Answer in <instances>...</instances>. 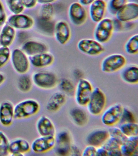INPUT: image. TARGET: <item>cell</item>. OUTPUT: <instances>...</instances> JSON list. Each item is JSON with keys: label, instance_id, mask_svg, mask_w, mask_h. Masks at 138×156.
<instances>
[{"label": "cell", "instance_id": "obj_1", "mask_svg": "<svg viewBox=\"0 0 138 156\" xmlns=\"http://www.w3.org/2000/svg\"><path fill=\"white\" fill-rule=\"evenodd\" d=\"M41 105L37 100L28 98L22 100L14 105L15 119L23 120L35 116L39 113Z\"/></svg>", "mask_w": 138, "mask_h": 156}, {"label": "cell", "instance_id": "obj_2", "mask_svg": "<svg viewBox=\"0 0 138 156\" xmlns=\"http://www.w3.org/2000/svg\"><path fill=\"white\" fill-rule=\"evenodd\" d=\"M33 85L40 89L50 90L54 88L58 84V78L52 72L38 71L31 76Z\"/></svg>", "mask_w": 138, "mask_h": 156}, {"label": "cell", "instance_id": "obj_3", "mask_svg": "<svg viewBox=\"0 0 138 156\" xmlns=\"http://www.w3.org/2000/svg\"><path fill=\"white\" fill-rule=\"evenodd\" d=\"M106 102V96L103 91L100 88L95 87L87 104V109L92 115H100L105 109Z\"/></svg>", "mask_w": 138, "mask_h": 156}, {"label": "cell", "instance_id": "obj_4", "mask_svg": "<svg viewBox=\"0 0 138 156\" xmlns=\"http://www.w3.org/2000/svg\"><path fill=\"white\" fill-rule=\"evenodd\" d=\"M114 28V22L112 19L103 18L96 27L94 34L95 40L101 44L108 42L112 36Z\"/></svg>", "mask_w": 138, "mask_h": 156}, {"label": "cell", "instance_id": "obj_5", "mask_svg": "<svg viewBox=\"0 0 138 156\" xmlns=\"http://www.w3.org/2000/svg\"><path fill=\"white\" fill-rule=\"evenodd\" d=\"M93 85L90 82L85 79H81L77 83L75 89V100L81 107L86 106L93 93Z\"/></svg>", "mask_w": 138, "mask_h": 156}, {"label": "cell", "instance_id": "obj_6", "mask_svg": "<svg viewBox=\"0 0 138 156\" xmlns=\"http://www.w3.org/2000/svg\"><path fill=\"white\" fill-rule=\"evenodd\" d=\"M10 60L14 70L18 74H26L30 70L29 59L28 56L19 48H15L11 52Z\"/></svg>", "mask_w": 138, "mask_h": 156}, {"label": "cell", "instance_id": "obj_7", "mask_svg": "<svg viewBox=\"0 0 138 156\" xmlns=\"http://www.w3.org/2000/svg\"><path fill=\"white\" fill-rule=\"evenodd\" d=\"M126 59L123 55L113 54L105 57L101 63V69L104 73H115L124 68Z\"/></svg>", "mask_w": 138, "mask_h": 156}, {"label": "cell", "instance_id": "obj_8", "mask_svg": "<svg viewBox=\"0 0 138 156\" xmlns=\"http://www.w3.org/2000/svg\"><path fill=\"white\" fill-rule=\"evenodd\" d=\"M123 108V106L119 103L110 106L103 112L102 122L106 126H114L120 121Z\"/></svg>", "mask_w": 138, "mask_h": 156}, {"label": "cell", "instance_id": "obj_9", "mask_svg": "<svg viewBox=\"0 0 138 156\" xmlns=\"http://www.w3.org/2000/svg\"><path fill=\"white\" fill-rule=\"evenodd\" d=\"M56 144L55 136H40L31 144V151L37 154L46 153L53 149Z\"/></svg>", "mask_w": 138, "mask_h": 156}, {"label": "cell", "instance_id": "obj_10", "mask_svg": "<svg viewBox=\"0 0 138 156\" xmlns=\"http://www.w3.org/2000/svg\"><path fill=\"white\" fill-rule=\"evenodd\" d=\"M77 47L81 52L90 56L98 55L104 51V48L101 43L91 39H83L79 40Z\"/></svg>", "mask_w": 138, "mask_h": 156}, {"label": "cell", "instance_id": "obj_11", "mask_svg": "<svg viewBox=\"0 0 138 156\" xmlns=\"http://www.w3.org/2000/svg\"><path fill=\"white\" fill-rule=\"evenodd\" d=\"M14 105L11 101H5L0 103V124L4 127L11 126L15 119Z\"/></svg>", "mask_w": 138, "mask_h": 156}, {"label": "cell", "instance_id": "obj_12", "mask_svg": "<svg viewBox=\"0 0 138 156\" xmlns=\"http://www.w3.org/2000/svg\"><path fill=\"white\" fill-rule=\"evenodd\" d=\"M68 14L70 20L75 25H82L86 21L87 11L79 2H74L70 5Z\"/></svg>", "mask_w": 138, "mask_h": 156}, {"label": "cell", "instance_id": "obj_13", "mask_svg": "<svg viewBox=\"0 0 138 156\" xmlns=\"http://www.w3.org/2000/svg\"><path fill=\"white\" fill-rule=\"evenodd\" d=\"M7 22L14 29L23 30L31 29L34 24L32 17L22 13L12 15L8 18Z\"/></svg>", "mask_w": 138, "mask_h": 156}, {"label": "cell", "instance_id": "obj_14", "mask_svg": "<svg viewBox=\"0 0 138 156\" xmlns=\"http://www.w3.org/2000/svg\"><path fill=\"white\" fill-rule=\"evenodd\" d=\"M116 18L121 22L136 20L138 18V5L134 2H127L116 13Z\"/></svg>", "mask_w": 138, "mask_h": 156}, {"label": "cell", "instance_id": "obj_15", "mask_svg": "<svg viewBox=\"0 0 138 156\" xmlns=\"http://www.w3.org/2000/svg\"><path fill=\"white\" fill-rule=\"evenodd\" d=\"M31 151V144L25 139L17 138L10 141L9 152L11 155L24 156Z\"/></svg>", "mask_w": 138, "mask_h": 156}, {"label": "cell", "instance_id": "obj_16", "mask_svg": "<svg viewBox=\"0 0 138 156\" xmlns=\"http://www.w3.org/2000/svg\"><path fill=\"white\" fill-rule=\"evenodd\" d=\"M36 128L39 136H55V125L47 116L42 115L38 118L36 122Z\"/></svg>", "mask_w": 138, "mask_h": 156}, {"label": "cell", "instance_id": "obj_17", "mask_svg": "<svg viewBox=\"0 0 138 156\" xmlns=\"http://www.w3.org/2000/svg\"><path fill=\"white\" fill-rule=\"evenodd\" d=\"M54 35L56 40L60 44H65L71 37V28L68 23L63 20L58 22L54 27Z\"/></svg>", "mask_w": 138, "mask_h": 156}, {"label": "cell", "instance_id": "obj_18", "mask_svg": "<svg viewBox=\"0 0 138 156\" xmlns=\"http://www.w3.org/2000/svg\"><path fill=\"white\" fill-rule=\"evenodd\" d=\"M109 137L108 130L103 129H96L88 134L86 141L88 145L98 147L103 146Z\"/></svg>", "mask_w": 138, "mask_h": 156}, {"label": "cell", "instance_id": "obj_19", "mask_svg": "<svg viewBox=\"0 0 138 156\" xmlns=\"http://www.w3.org/2000/svg\"><path fill=\"white\" fill-rule=\"evenodd\" d=\"M107 5L104 0H96L90 5L89 16L91 20L95 23H99L104 18Z\"/></svg>", "mask_w": 138, "mask_h": 156}, {"label": "cell", "instance_id": "obj_20", "mask_svg": "<svg viewBox=\"0 0 138 156\" xmlns=\"http://www.w3.org/2000/svg\"><path fill=\"white\" fill-rule=\"evenodd\" d=\"M22 50L27 56H31L48 52V48L44 43L29 40L24 43Z\"/></svg>", "mask_w": 138, "mask_h": 156}, {"label": "cell", "instance_id": "obj_21", "mask_svg": "<svg viewBox=\"0 0 138 156\" xmlns=\"http://www.w3.org/2000/svg\"><path fill=\"white\" fill-rule=\"evenodd\" d=\"M29 58L30 64L37 68L50 66L54 61V56L48 52L30 56Z\"/></svg>", "mask_w": 138, "mask_h": 156}, {"label": "cell", "instance_id": "obj_22", "mask_svg": "<svg viewBox=\"0 0 138 156\" xmlns=\"http://www.w3.org/2000/svg\"><path fill=\"white\" fill-rule=\"evenodd\" d=\"M66 95L62 92L57 91L53 93L48 99L46 105V109L51 113L58 112L66 103Z\"/></svg>", "mask_w": 138, "mask_h": 156}, {"label": "cell", "instance_id": "obj_23", "mask_svg": "<svg viewBox=\"0 0 138 156\" xmlns=\"http://www.w3.org/2000/svg\"><path fill=\"white\" fill-rule=\"evenodd\" d=\"M15 35V29L8 23H5L0 32V45L9 47L14 42Z\"/></svg>", "mask_w": 138, "mask_h": 156}, {"label": "cell", "instance_id": "obj_24", "mask_svg": "<svg viewBox=\"0 0 138 156\" xmlns=\"http://www.w3.org/2000/svg\"><path fill=\"white\" fill-rule=\"evenodd\" d=\"M122 156H137L138 154V136L128 137L121 145Z\"/></svg>", "mask_w": 138, "mask_h": 156}, {"label": "cell", "instance_id": "obj_25", "mask_svg": "<svg viewBox=\"0 0 138 156\" xmlns=\"http://www.w3.org/2000/svg\"><path fill=\"white\" fill-rule=\"evenodd\" d=\"M121 77L126 83L136 85L138 83V67L132 65L126 67L121 73Z\"/></svg>", "mask_w": 138, "mask_h": 156}, {"label": "cell", "instance_id": "obj_26", "mask_svg": "<svg viewBox=\"0 0 138 156\" xmlns=\"http://www.w3.org/2000/svg\"><path fill=\"white\" fill-rule=\"evenodd\" d=\"M70 115L76 125L83 126L88 123V116L83 110L79 108H75L71 110Z\"/></svg>", "mask_w": 138, "mask_h": 156}, {"label": "cell", "instance_id": "obj_27", "mask_svg": "<svg viewBox=\"0 0 138 156\" xmlns=\"http://www.w3.org/2000/svg\"><path fill=\"white\" fill-rule=\"evenodd\" d=\"M17 87L20 92L26 93L32 89L33 84L31 76L26 74H21L18 79Z\"/></svg>", "mask_w": 138, "mask_h": 156}, {"label": "cell", "instance_id": "obj_28", "mask_svg": "<svg viewBox=\"0 0 138 156\" xmlns=\"http://www.w3.org/2000/svg\"><path fill=\"white\" fill-rule=\"evenodd\" d=\"M103 146L107 151V156H122L121 145L112 137H109Z\"/></svg>", "mask_w": 138, "mask_h": 156}, {"label": "cell", "instance_id": "obj_29", "mask_svg": "<svg viewBox=\"0 0 138 156\" xmlns=\"http://www.w3.org/2000/svg\"><path fill=\"white\" fill-rule=\"evenodd\" d=\"M119 128L127 137L138 136V125L136 122L122 123Z\"/></svg>", "mask_w": 138, "mask_h": 156}, {"label": "cell", "instance_id": "obj_30", "mask_svg": "<svg viewBox=\"0 0 138 156\" xmlns=\"http://www.w3.org/2000/svg\"><path fill=\"white\" fill-rule=\"evenodd\" d=\"M56 139V143L59 147L62 148H71V139L69 133L66 131L60 132Z\"/></svg>", "mask_w": 138, "mask_h": 156}, {"label": "cell", "instance_id": "obj_31", "mask_svg": "<svg viewBox=\"0 0 138 156\" xmlns=\"http://www.w3.org/2000/svg\"><path fill=\"white\" fill-rule=\"evenodd\" d=\"M126 52L128 54L134 55L138 52V35L131 37L126 42L125 46Z\"/></svg>", "mask_w": 138, "mask_h": 156}, {"label": "cell", "instance_id": "obj_32", "mask_svg": "<svg viewBox=\"0 0 138 156\" xmlns=\"http://www.w3.org/2000/svg\"><path fill=\"white\" fill-rule=\"evenodd\" d=\"M10 141L4 132L0 130V156L9 155Z\"/></svg>", "mask_w": 138, "mask_h": 156}, {"label": "cell", "instance_id": "obj_33", "mask_svg": "<svg viewBox=\"0 0 138 156\" xmlns=\"http://www.w3.org/2000/svg\"><path fill=\"white\" fill-rule=\"evenodd\" d=\"M38 26L42 32L48 34L52 35L54 34V24L52 20H45L39 18L38 22Z\"/></svg>", "mask_w": 138, "mask_h": 156}, {"label": "cell", "instance_id": "obj_34", "mask_svg": "<svg viewBox=\"0 0 138 156\" xmlns=\"http://www.w3.org/2000/svg\"><path fill=\"white\" fill-rule=\"evenodd\" d=\"M59 86L63 93L65 94L70 96L74 95L76 88L72 82L69 79H62L59 83Z\"/></svg>", "mask_w": 138, "mask_h": 156}, {"label": "cell", "instance_id": "obj_35", "mask_svg": "<svg viewBox=\"0 0 138 156\" xmlns=\"http://www.w3.org/2000/svg\"><path fill=\"white\" fill-rule=\"evenodd\" d=\"M7 5L13 14L22 13L25 9L22 0H7Z\"/></svg>", "mask_w": 138, "mask_h": 156}, {"label": "cell", "instance_id": "obj_36", "mask_svg": "<svg viewBox=\"0 0 138 156\" xmlns=\"http://www.w3.org/2000/svg\"><path fill=\"white\" fill-rule=\"evenodd\" d=\"M108 130L110 137L114 139L121 145L126 141L128 138L122 132L119 128L112 126Z\"/></svg>", "mask_w": 138, "mask_h": 156}, {"label": "cell", "instance_id": "obj_37", "mask_svg": "<svg viewBox=\"0 0 138 156\" xmlns=\"http://www.w3.org/2000/svg\"><path fill=\"white\" fill-rule=\"evenodd\" d=\"M54 13V7L52 4L42 5L40 9L39 18L45 20H52Z\"/></svg>", "mask_w": 138, "mask_h": 156}, {"label": "cell", "instance_id": "obj_38", "mask_svg": "<svg viewBox=\"0 0 138 156\" xmlns=\"http://www.w3.org/2000/svg\"><path fill=\"white\" fill-rule=\"evenodd\" d=\"M11 52L9 47H0V68L6 65L10 60Z\"/></svg>", "mask_w": 138, "mask_h": 156}, {"label": "cell", "instance_id": "obj_39", "mask_svg": "<svg viewBox=\"0 0 138 156\" xmlns=\"http://www.w3.org/2000/svg\"><path fill=\"white\" fill-rule=\"evenodd\" d=\"M127 2V0H109L108 3L109 10L112 14H116Z\"/></svg>", "mask_w": 138, "mask_h": 156}, {"label": "cell", "instance_id": "obj_40", "mask_svg": "<svg viewBox=\"0 0 138 156\" xmlns=\"http://www.w3.org/2000/svg\"><path fill=\"white\" fill-rule=\"evenodd\" d=\"M122 123L126 122H136L135 116L129 109L126 108H123L122 117L120 121Z\"/></svg>", "mask_w": 138, "mask_h": 156}, {"label": "cell", "instance_id": "obj_41", "mask_svg": "<svg viewBox=\"0 0 138 156\" xmlns=\"http://www.w3.org/2000/svg\"><path fill=\"white\" fill-rule=\"evenodd\" d=\"M8 19L4 5L0 0V27L3 26L6 23Z\"/></svg>", "mask_w": 138, "mask_h": 156}, {"label": "cell", "instance_id": "obj_42", "mask_svg": "<svg viewBox=\"0 0 138 156\" xmlns=\"http://www.w3.org/2000/svg\"><path fill=\"white\" fill-rule=\"evenodd\" d=\"M97 147L92 145H88L83 150L82 155L84 156H96Z\"/></svg>", "mask_w": 138, "mask_h": 156}, {"label": "cell", "instance_id": "obj_43", "mask_svg": "<svg viewBox=\"0 0 138 156\" xmlns=\"http://www.w3.org/2000/svg\"><path fill=\"white\" fill-rule=\"evenodd\" d=\"M25 8L31 9L34 8L37 5V0H22Z\"/></svg>", "mask_w": 138, "mask_h": 156}, {"label": "cell", "instance_id": "obj_44", "mask_svg": "<svg viewBox=\"0 0 138 156\" xmlns=\"http://www.w3.org/2000/svg\"><path fill=\"white\" fill-rule=\"evenodd\" d=\"M96 156H107V151L103 146L97 147Z\"/></svg>", "mask_w": 138, "mask_h": 156}, {"label": "cell", "instance_id": "obj_45", "mask_svg": "<svg viewBox=\"0 0 138 156\" xmlns=\"http://www.w3.org/2000/svg\"><path fill=\"white\" fill-rule=\"evenodd\" d=\"M80 153H81L78 147L76 146H71L70 148V154L72 155H80Z\"/></svg>", "mask_w": 138, "mask_h": 156}, {"label": "cell", "instance_id": "obj_46", "mask_svg": "<svg viewBox=\"0 0 138 156\" xmlns=\"http://www.w3.org/2000/svg\"><path fill=\"white\" fill-rule=\"evenodd\" d=\"M37 3L40 4H49L55 2L57 0H37Z\"/></svg>", "mask_w": 138, "mask_h": 156}, {"label": "cell", "instance_id": "obj_47", "mask_svg": "<svg viewBox=\"0 0 138 156\" xmlns=\"http://www.w3.org/2000/svg\"><path fill=\"white\" fill-rule=\"evenodd\" d=\"M96 0H79V2L83 6L89 5Z\"/></svg>", "mask_w": 138, "mask_h": 156}, {"label": "cell", "instance_id": "obj_48", "mask_svg": "<svg viewBox=\"0 0 138 156\" xmlns=\"http://www.w3.org/2000/svg\"><path fill=\"white\" fill-rule=\"evenodd\" d=\"M5 76L2 72H0V87L3 85L5 81Z\"/></svg>", "mask_w": 138, "mask_h": 156}]
</instances>
